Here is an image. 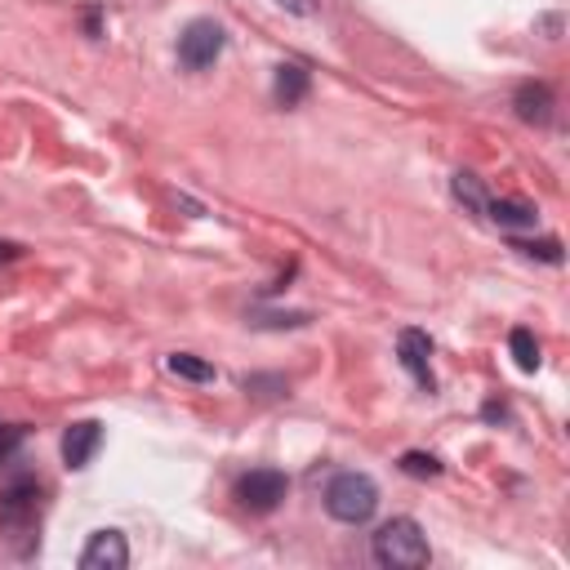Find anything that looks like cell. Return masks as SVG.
Returning <instances> with one entry per match:
<instances>
[{
  "instance_id": "cell-1",
  "label": "cell",
  "mask_w": 570,
  "mask_h": 570,
  "mask_svg": "<svg viewBox=\"0 0 570 570\" xmlns=\"http://www.w3.org/2000/svg\"><path fill=\"white\" fill-rule=\"evenodd\" d=\"M370 557L384 570H419V566L433 561V548H428V535L415 517H393L374 530Z\"/></svg>"
},
{
  "instance_id": "cell-2",
  "label": "cell",
  "mask_w": 570,
  "mask_h": 570,
  "mask_svg": "<svg viewBox=\"0 0 570 570\" xmlns=\"http://www.w3.org/2000/svg\"><path fill=\"white\" fill-rule=\"evenodd\" d=\"M379 508V486L365 473H339L325 486V512L343 526H365Z\"/></svg>"
},
{
  "instance_id": "cell-3",
  "label": "cell",
  "mask_w": 570,
  "mask_h": 570,
  "mask_svg": "<svg viewBox=\"0 0 570 570\" xmlns=\"http://www.w3.org/2000/svg\"><path fill=\"white\" fill-rule=\"evenodd\" d=\"M224 45H228L224 28H219L215 19H197V23H187L183 37H178V63H183L187 72H206V68L219 63Z\"/></svg>"
},
{
  "instance_id": "cell-4",
  "label": "cell",
  "mask_w": 570,
  "mask_h": 570,
  "mask_svg": "<svg viewBox=\"0 0 570 570\" xmlns=\"http://www.w3.org/2000/svg\"><path fill=\"white\" fill-rule=\"evenodd\" d=\"M286 495H290V481H286V473H277V468H255V473H246V477L237 481V499H241V508H250V512H277Z\"/></svg>"
},
{
  "instance_id": "cell-5",
  "label": "cell",
  "mask_w": 570,
  "mask_h": 570,
  "mask_svg": "<svg viewBox=\"0 0 570 570\" xmlns=\"http://www.w3.org/2000/svg\"><path fill=\"white\" fill-rule=\"evenodd\" d=\"M37 512H41V486L32 477L10 481L6 495H0V526L6 530H32Z\"/></svg>"
},
{
  "instance_id": "cell-6",
  "label": "cell",
  "mask_w": 570,
  "mask_h": 570,
  "mask_svg": "<svg viewBox=\"0 0 570 570\" xmlns=\"http://www.w3.org/2000/svg\"><path fill=\"white\" fill-rule=\"evenodd\" d=\"M129 566V543L121 530H94L85 552H81V570H125Z\"/></svg>"
},
{
  "instance_id": "cell-7",
  "label": "cell",
  "mask_w": 570,
  "mask_h": 570,
  "mask_svg": "<svg viewBox=\"0 0 570 570\" xmlns=\"http://www.w3.org/2000/svg\"><path fill=\"white\" fill-rule=\"evenodd\" d=\"M397 356H402V365L415 374V384H419L424 393H433V388H437L433 365H428V356H433V339H428L424 330H402V334H397Z\"/></svg>"
},
{
  "instance_id": "cell-8",
  "label": "cell",
  "mask_w": 570,
  "mask_h": 570,
  "mask_svg": "<svg viewBox=\"0 0 570 570\" xmlns=\"http://www.w3.org/2000/svg\"><path fill=\"white\" fill-rule=\"evenodd\" d=\"M99 446H103V424L81 419V424H72L63 433V464L68 468H90V459L99 455Z\"/></svg>"
},
{
  "instance_id": "cell-9",
  "label": "cell",
  "mask_w": 570,
  "mask_h": 570,
  "mask_svg": "<svg viewBox=\"0 0 570 570\" xmlns=\"http://www.w3.org/2000/svg\"><path fill=\"white\" fill-rule=\"evenodd\" d=\"M512 107H517V116H521L526 125H548V121H552L557 99H552V90H548L543 81H526V85L517 90Z\"/></svg>"
},
{
  "instance_id": "cell-10",
  "label": "cell",
  "mask_w": 570,
  "mask_h": 570,
  "mask_svg": "<svg viewBox=\"0 0 570 570\" xmlns=\"http://www.w3.org/2000/svg\"><path fill=\"white\" fill-rule=\"evenodd\" d=\"M308 90H312L308 68H299V63H281V68H277L272 94H277V103H281V107H299V103L308 99Z\"/></svg>"
},
{
  "instance_id": "cell-11",
  "label": "cell",
  "mask_w": 570,
  "mask_h": 570,
  "mask_svg": "<svg viewBox=\"0 0 570 570\" xmlns=\"http://www.w3.org/2000/svg\"><path fill=\"white\" fill-rule=\"evenodd\" d=\"M486 219L499 228H535V206L526 201H486Z\"/></svg>"
},
{
  "instance_id": "cell-12",
  "label": "cell",
  "mask_w": 570,
  "mask_h": 570,
  "mask_svg": "<svg viewBox=\"0 0 570 570\" xmlns=\"http://www.w3.org/2000/svg\"><path fill=\"white\" fill-rule=\"evenodd\" d=\"M450 187H455V201H459L468 215H486V201H490V197H486V187H481V178H477V174L459 169Z\"/></svg>"
},
{
  "instance_id": "cell-13",
  "label": "cell",
  "mask_w": 570,
  "mask_h": 570,
  "mask_svg": "<svg viewBox=\"0 0 570 570\" xmlns=\"http://www.w3.org/2000/svg\"><path fill=\"white\" fill-rule=\"evenodd\" d=\"M169 370L178 379H187V384H210V379H215V365L201 361V356H193V352H174L169 356Z\"/></svg>"
},
{
  "instance_id": "cell-14",
  "label": "cell",
  "mask_w": 570,
  "mask_h": 570,
  "mask_svg": "<svg viewBox=\"0 0 570 570\" xmlns=\"http://www.w3.org/2000/svg\"><path fill=\"white\" fill-rule=\"evenodd\" d=\"M508 348H512V361H517L526 374H535V370H539V339H535L530 330H521V325H517V330L508 334Z\"/></svg>"
},
{
  "instance_id": "cell-15",
  "label": "cell",
  "mask_w": 570,
  "mask_h": 570,
  "mask_svg": "<svg viewBox=\"0 0 570 570\" xmlns=\"http://www.w3.org/2000/svg\"><path fill=\"white\" fill-rule=\"evenodd\" d=\"M397 468H402L406 477H442V459H437V455H424V450H406V455L397 459Z\"/></svg>"
},
{
  "instance_id": "cell-16",
  "label": "cell",
  "mask_w": 570,
  "mask_h": 570,
  "mask_svg": "<svg viewBox=\"0 0 570 570\" xmlns=\"http://www.w3.org/2000/svg\"><path fill=\"white\" fill-rule=\"evenodd\" d=\"M512 250H521L526 259H543V263H561V241H512Z\"/></svg>"
},
{
  "instance_id": "cell-17",
  "label": "cell",
  "mask_w": 570,
  "mask_h": 570,
  "mask_svg": "<svg viewBox=\"0 0 570 570\" xmlns=\"http://www.w3.org/2000/svg\"><path fill=\"white\" fill-rule=\"evenodd\" d=\"M246 393H255V397H281L286 393V379L281 374H250L246 379Z\"/></svg>"
},
{
  "instance_id": "cell-18",
  "label": "cell",
  "mask_w": 570,
  "mask_h": 570,
  "mask_svg": "<svg viewBox=\"0 0 570 570\" xmlns=\"http://www.w3.org/2000/svg\"><path fill=\"white\" fill-rule=\"evenodd\" d=\"M23 437H28V428H23V424H0V464H6V459L23 446Z\"/></svg>"
},
{
  "instance_id": "cell-19",
  "label": "cell",
  "mask_w": 570,
  "mask_h": 570,
  "mask_svg": "<svg viewBox=\"0 0 570 570\" xmlns=\"http://www.w3.org/2000/svg\"><path fill=\"white\" fill-rule=\"evenodd\" d=\"M286 14H299V19H312L317 14V0H277Z\"/></svg>"
},
{
  "instance_id": "cell-20",
  "label": "cell",
  "mask_w": 570,
  "mask_h": 570,
  "mask_svg": "<svg viewBox=\"0 0 570 570\" xmlns=\"http://www.w3.org/2000/svg\"><path fill=\"white\" fill-rule=\"evenodd\" d=\"M486 419H508V411H504L499 402H490V406H486Z\"/></svg>"
}]
</instances>
